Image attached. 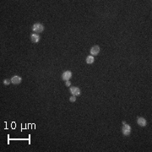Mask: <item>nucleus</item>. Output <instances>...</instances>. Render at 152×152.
I'll return each mask as SVG.
<instances>
[{"label": "nucleus", "instance_id": "1", "mask_svg": "<svg viewBox=\"0 0 152 152\" xmlns=\"http://www.w3.org/2000/svg\"><path fill=\"white\" fill-rule=\"evenodd\" d=\"M122 133L124 136H128L131 134V127L128 124H127L125 122L123 123V128H122Z\"/></svg>", "mask_w": 152, "mask_h": 152}, {"label": "nucleus", "instance_id": "2", "mask_svg": "<svg viewBox=\"0 0 152 152\" xmlns=\"http://www.w3.org/2000/svg\"><path fill=\"white\" fill-rule=\"evenodd\" d=\"M32 31L36 33H40V32H42L44 31V26L43 25L40 24V23H36V24H34L33 27H32Z\"/></svg>", "mask_w": 152, "mask_h": 152}, {"label": "nucleus", "instance_id": "4", "mask_svg": "<svg viewBox=\"0 0 152 152\" xmlns=\"http://www.w3.org/2000/svg\"><path fill=\"white\" fill-rule=\"evenodd\" d=\"M70 92L73 96H78L80 95V89L79 87H75V86H73L70 88Z\"/></svg>", "mask_w": 152, "mask_h": 152}, {"label": "nucleus", "instance_id": "10", "mask_svg": "<svg viewBox=\"0 0 152 152\" xmlns=\"http://www.w3.org/2000/svg\"><path fill=\"white\" fill-rule=\"evenodd\" d=\"M11 83V80H8V79H5V80H3V84L5 85H8Z\"/></svg>", "mask_w": 152, "mask_h": 152}, {"label": "nucleus", "instance_id": "12", "mask_svg": "<svg viewBox=\"0 0 152 152\" xmlns=\"http://www.w3.org/2000/svg\"><path fill=\"white\" fill-rule=\"evenodd\" d=\"M70 85H71V83H70V81H69V80L66 81V86H69Z\"/></svg>", "mask_w": 152, "mask_h": 152}, {"label": "nucleus", "instance_id": "11", "mask_svg": "<svg viewBox=\"0 0 152 152\" xmlns=\"http://www.w3.org/2000/svg\"><path fill=\"white\" fill-rule=\"evenodd\" d=\"M69 101L71 102H74L76 101V96H71V97L69 98Z\"/></svg>", "mask_w": 152, "mask_h": 152}, {"label": "nucleus", "instance_id": "6", "mask_svg": "<svg viewBox=\"0 0 152 152\" xmlns=\"http://www.w3.org/2000/svg\"><path fill=\"white\" fill-rule=\"evenodd\" d=\"M21 80H22L21 77L18 76V75H14L11 78V83L14 85H19L21 82Z\"/></svg>", "mask_w": 152, "mask_h": 152}, {"label": "nucleus", "instance_id": "3", "mask_svg": "<svg viewBox=\"0 0 152 152\" xmlns=\"http://www.w3.org/2000/svg\"><path fill=\"white\" fill-rule=\"evenodd\" d=\"M90 52H91V56H96V55L99 54V52H100V47L99 46L92 47V48H91V51H90Z\"/></svg>", "mask_w": 152, "mask_h": 152}, {"label": "nucleus", "instance_id": "5", "mask_svg": "<svg viewBox=\"0 0 152 152\" xmlns=\"http://www.w3.org/2000/svg\"><path fill=\"white\" fill-rule=\"evenodd\" d=\"M71 77H72V72L71 71H65L63 74V75H62V79L65 81H68L71 79Z\"/></svg>", "mask_w": 152, "mask_h": 152}, {"label": "nucleus", "instance_id": "7", "mask_svg": "<svg viewBox=\"0 0 152 152\" xmlns=\"http://www.w3.org/2000/svg\"><path fill=\"white\" fill-rule=\"evenodd\" d=\"M137 123H138L140 126H141V127H145V126L147 125V121H146V119L144 118V117H139V118L137 119Z\"/></svg>", "mask_w": 152, "mask_h": 152}, {"label": "nucleus", "instance_id": "9", "mask_svg": "<svg viewBox=\"0 0 152 152\" xmlns=\"http://www.w3.org/2000/svg\"><path fill=\"white\" fill-rule=\"evenodd\" d=\"M94 61H95V58H94V57L91 56V55H89V56L86 57V63L88 64H92L94 63Z\"/></svg>", "mask_w": 152, "mask_h": 152}, {"label": "nucleus", "instance_id": "8", "mask_svg": "<svg viewBox=\"0 0 152 152\" xmlns=\"http://www.w3.org/2000/svg\"><path fill=\"white\" fill-rule=\"evenodd\" d=\"M31 40L32 42H34V43H37L38 42L40 41V36L38 35V34H32L31 36Z\"/></svg>", "mask_w": 152, "mask_h": 152}]
</instances>
